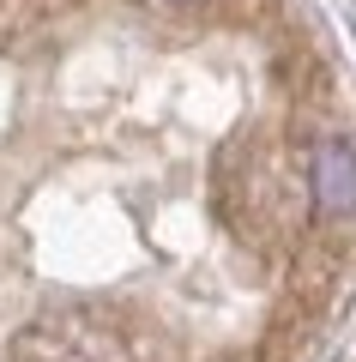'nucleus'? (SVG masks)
Returning a JSON list of instances; mask_svg holds the SVG:
<instances>
[{
    "label": "nucleus",
    "instance_id": "1",
    "mask_svg": "<svg viewBox=\"0 0 356 362\" xmlns=\"http://www.w3.org/2000/svg\"><path fill=\"white\" fill-rule=\"evenodd\" d=\"M308 194L320 218H350L356 211V145L350 139H320L308 157Z\"/></svg>",
    "mask_w": 356,
    "mask_h": 362
}]
</instances>
